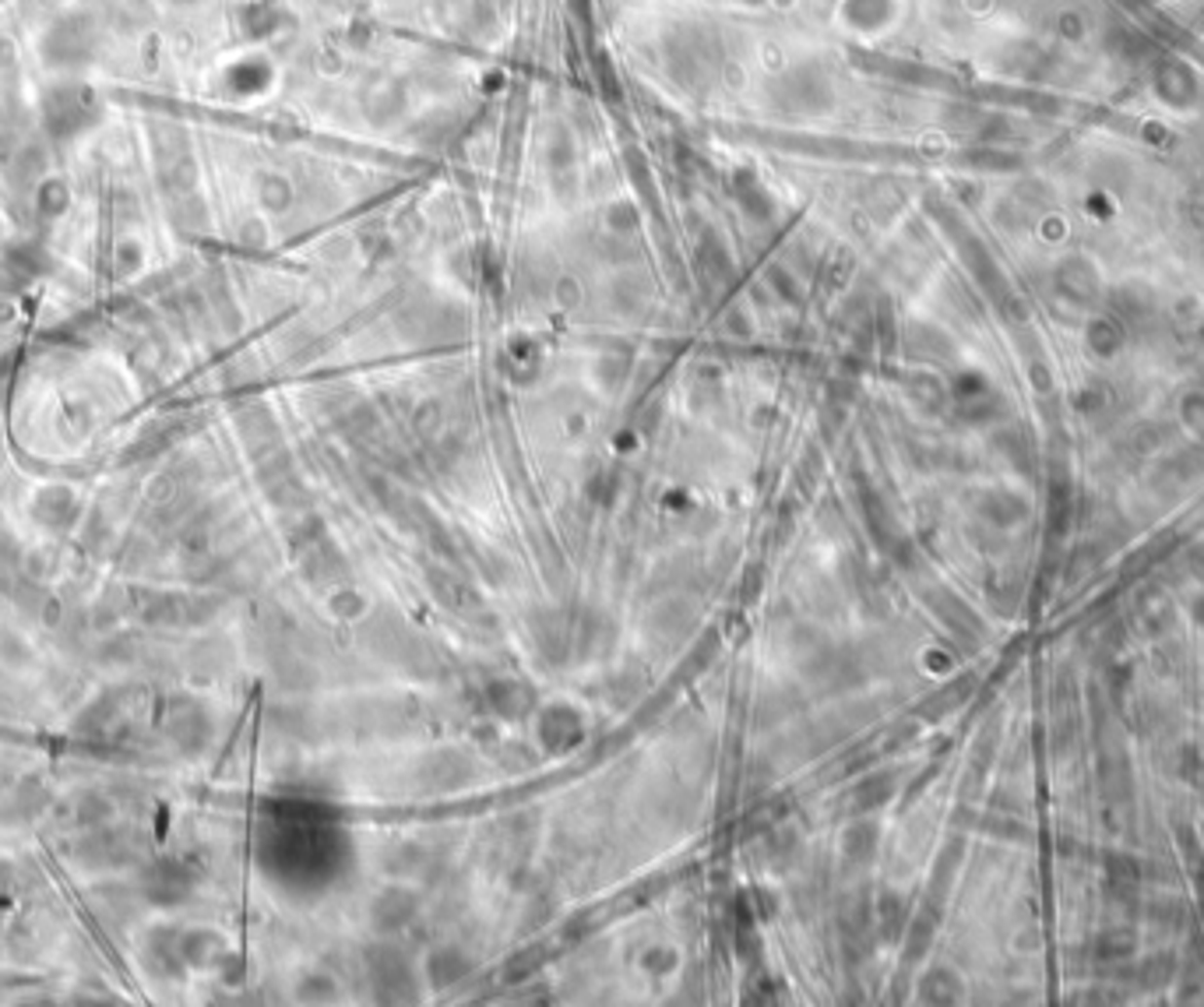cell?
<instances>
[{
    "label": "cell",
    "instance_id": "6da1fadb",
    "mask_svg": "<svg viewBox=\"0 0 1204 1007\" xmlns=\"http://www.w3.org/2000/svg\"><path fill=\"white\" fill-rule=\"evenodd\" d=\"M430 589L441 595V602L444 606H451V610H476L479 606L476 592L461 582L458 574H448V571H441V567L430 571Z\"/></svg>",
    "mask_w": 1204,
    "mask_h": 1007
},
{
    "label": "cell",
    "instance_id": "7a4b0ae2",
    "mask_svg": "<svg viewBox=\"0 0 1204 1007\" xmlns=\"http://www.w3.org/2000/svg\"><path fill=\"white\" fill-rule=\"evenodd\" d=\"M469 972V958L458 948H441L437 954H430V980L437 987H451L455 980H461Z\"/></svg>",
    "mask_w": 1204,
    "mask_h": 1007
},
{
    "label": "cell",
    "instance_id": "3957f363",
    "mask_svg": "<svg viewBox=\"0 0 1204 1007\" xmlns=\"http://www.w3.org/2000/svg\"><path fill=\"white\" fill-rule=\"evenodd\" d=\"M574 737H578V719H574V712H567V708H553V712H546L543 739H550L553 747L564 750Z\"/></svg>",
    "mask_w": 1204,
    "mask_h": 1007
},
{
    "label": "cell",
    "instance_id": "277c9868",
    "mask_svg": "<svg viewBox=\"0 0 1204 1007\" xmlns=\"http://www.w3.org/2000/svg\"><path fill=\"white\" fill-rule=\"evenodd\" d=\"M384 916H391V923H387V930H395V926H402L405 919H409V916H413V898L409 895H402V891H387L384 898H381L378 906H374V919H384Z\"/></svg>",
    "mask_w": 1204,
    "mask_h": 1007
}]
</instances>
